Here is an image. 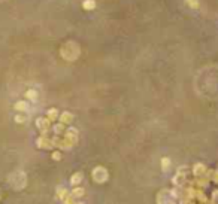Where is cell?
Segmentation results:
<instances>
[{"instance_id":"cell-1","label":"cell","mask_w":218,"mask_h":204,"mask_svg":"<svg viewBox=\"0 0 218 204\" xmlns=\"http://www.w3.org/2000/svg\"><path fill=\"white\" fill-rule=\"evenodd\" d=\"M8 180H9V185H11L13 189H17V191H21L23 188L27 186V176H25V173L23 170L13 171L11 176L8 177Z\"/></svg>"},{"instance_id":"cell-2","label":"cell","mask_w":218,"mask_h":204,"mask_svg":"<svg viewBox=\"0 0 218 204\" xmlns=\"http://www.w3.org/2000/svg\"><path fill=\"white\" fill-rule=\"evenodd\" d=\"M60 54H61V57L64 58V60L73 61L79 55V46L76 45L75 42H67V43H64V45L61 46Z\"/></svg>"},{"instance_id":"cell-3","label":"cell","mask_w":218,"mask_h":204,"mask_svg":"<svg viewBox=\"0 0 218 204\" xmlns=\"http://www.w3.org/2000/svg\"><path fill=\"white\" fill-rule=\"evenodd\" d=\"M91 177L94 179V182H97V183H105V182L108 180V177H109V173H108V170H106L105 167L97 165V167L93 169Z\"/></svg>"},{"instance_id":"cell-4","label":"cell","mask_w":218,"mask_h":204,"mask_svg":"<svg viewBox=\"0 0 218 204\" xmlns=\"http://www.w3.org/2000/svg\"><path fill=\"white\" fill-rule=\"evenodd\" d=\"M64 139H67L72 145H75L76 142H78V130L76 128H67L66 131H64Z\"/></svg>"},{"instance_id":"cell-5","label":"cell","mask_w":218,"mask_h":204,"mask_svg":"<svg viewBox=\"0 0 218 204\" xmlns=\"http://www.w3.org/2000/svg\"><path fill=\"white\" fill-rule=\"evenodd\" d=\"M49 119L48 118H37V121H36V125H37V128L42 131V136H45L46 131H48V128H49Z\"/></svg>"},{"instance_id":"cell-6","label":"cell","mask_w":218,"mask_h":204,"mask_svg":"<svg viewBox=\"0 0 218 204\" xmlns=\"http://www.w3.org/2000/svg\"><path fill=\"white\" fill-rule=\"evenodd\" d=\"M37 146L42 147V149H49V147H54V143H52V139H46V136H40L37 139Z\"/></svg>"},{"instance_id":"cell-7","label":"cell","mask_w":218,"mask_h":204,"mask_svg":"<svg viewBox=\"0 0 218 204\" xmlns=\"http://www.w3.org/2000/svg\"><path fill=\"white\" fill-rule=\"evenodd\" d=\"M84 179V173L82 171H76V173H73L72 176H70V185H73V186H78L81 182Z\"/></svg>"},{"instance_id":"cell-8","label":"cell","mask_w":218,"mask_h":204,"mask_svg":"<svg viewBox=\"0 0 218 204\" xmlns=\"http://www.w3.org/2000/svg\"><path fill=\"white\" fill-rule=\"evenodd\" d=\"M13 107H15V110H18L20 113H24V112L29 110V103L27 102H17Z\"/></svg>"},{"instance_id":"cell-9","label":"cell","mask_w":218,"mask_h":204,"mask_svg":"<svg viewBox=\"0 0 218 204\" xmlns=\"http://www.w3.org/2000/svg\"><path fill=\"white\" fill-rule=\"evenodd\" d=\"M72 119H73V115L69 113V112H63V113L60 115V122L61 124H70L72 122Z\"/></svg>"},{"instance_id":"cell-10","label":"cell","mask_w":218,"mask_h":204,"mask_svg":"<svg viewBox=\"0 0 218 204\" xmlns=\"http://www.w3.org/2000/svg\"><path fill=\"white\" fill-rule=\"evenodd\" d=\"M69 195H70L69 191H67L64 186H60V188L57 189V198H58V200H63V201H64V200H66Z\"/></svg>"},{"instance_id":"cell-11","label":"cell","mask_w":218,"mask_h":204,"mask_svg":"<svg viewBox=\"0 0 218 204\" xmlns=\"http://www.w3.org/2000/svg\"><path fill=\"white\" fill-rule=\"evenodd\" d=\"M84 194H85V191H84L82 188H79V186H75V188L70 191V195H72L73 198H81V197H84Z\"/></svg>"},{"instance_id":"cell-12","label":"cell","mask_w":218,"mask_h":204,"mask_svg":"<svg viewBox=\"0 0 218 204\" xmlns=\"http://www.w3.org/2000/svg\"><path fill=\"white\" fill-rule=\"evenodd\" d=\"M46 118L49 119V121H55L58 118V110L55 109V107H51L48 112H46Z\"/></svg>"},{"instance_id":"cell-13","label":"cell","mask_w":218,"mask_h":204,"mask_svg":"<svg viewBox=\"0 0 218 204\" xmlns=\"http://www.w3.org/2000/svg\"><path fill=\"white\" fill-rule=\"evenodd\" d=\"M82 8H84L85 11H91V9L96 8V2H94V0H84Z\"/></svg>"},{"instance_id":"cell-14","label":"cell","mask_w":218,"mask_h":204,"mask_svg":"<svg viewBox=\"0 0 218 204\" xmlns=\"http://www.w3.org/2000/svg\"><path fill=\"white\" fill-rule=\"evenodd\" d=\"M25 98H29L30 102H36V98H37V92H36L35 90L25 91Z\"/></svg>"},{"instance_id":"cell-15","label":"cell","mask_w":218,"mask_h":204,"mask_svg":"<svg viewBox=\"0 0 218 204\" xmlns=\"http://www.w3.org/2000/svg\"><path fill=\"white\" fill-rule=\"evenodd\" d=\"M63 131H64V124L60 122V124L54 125V133H55V134H61Z\"/></svg>"},{"instance_id":"cell-16","label":"cell","mask_w":218,"mask_h":204,"mask_svg":"<svg viewBox=\"0 0 218 204\" xmlns=\"http://www.w3.org/2000/svg\"><path fill=\"white\" fill-rule=\"evenodd\" d=\"M27 121V116L23 113H18L17 116H15V122H18V124H23V122H25Z\"/></svg>"},{"instance_id":"cell-17","label":"cell","mask_w":218,"mask_h":204,"mask_svg":"<svg viewBox=\"0 0 218 204\" xmlns=\"http://www.w3.org/2000/svg\"><path fill=\"white\" fill-rule=\"evenodd\" d=\"M187 2V5L190 6V8H193V9H197L199 8V2L197 0H185Z\"/></svg>"},{"instance_id":"cell-18","label":"cell","mask_w":218,"mask_h":204,"mask_svg":"<svg viewBox=\"0 0 218 204\" xmlns=\"http://www.w3.org/2000/svg\"><path fill=\"white\" fill-rule=\"evenodd\" d=\"M169 164H170L169 158H163V159H161V169H163V170H167Z\"/></svg>"},{"instance_id":"cell-19","label":"cell","mask_w":218,"mask_h":204,"mask_svg":"<svg viewBox=\"0 0 218 204\" xmlns=\"http://www.w3.org/2000/svg\"><path fill=\"white\" fill-rule=\"evenodd\" d=\"M52 159H54V161H60V159H61V154H60L58 150L52 152Z\"/></svg>"},{"instance_id":"cell-20","label":"cell","mask_w":218,"mask_h":204,"mask_svg":"<svg viewBox=\"0 0 218 204\" xmlns=\"http://www.w3.org/2000/svg\"><path fill=\"white\" fill-rule=\"evenodd\" d=\"M64 204H76V203L73 201V197H72V195H69V197L64 200Z\"/></svg>"},{"instance_id":"cell-21","label":"cell","mask_w":218,"mask_h":204,"mask_svg":"<svg viewBox=\"0 0 218 204\" xmlns=\"http://www.w3.org/2000/svg\"><path fill=\"white\" fill-rule=\"evenodd\" d=\"M76 204H82V203H76Z\"/></svg>"}]
</instances>
